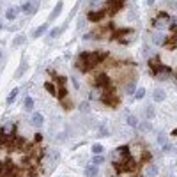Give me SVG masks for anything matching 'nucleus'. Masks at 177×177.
I'll use <instances>...</instances> for the list:
<instances>
[{
  "label": "nucleus",
  "instance_id": "obj_1",
  "mask_svg": "<svg viewBox=\"0 0 177 177\" xmlns=\"http://www.w3.org/2000/svg\"><path fill=\"white\" fill-rule=\"evenodd\" d=\"M106 57H108L106 52H82L78 55L76 67H78L82 73H87V71H90L92 67H96L97 64H101Z\"/></svg>",
  "mask_w": 177,
  "mask_h": 177
},
{
  "label": "nucleus",
  "instance_id": "obj_2",
  "mask_svg": "<svg viewBox=\"0 0 177 177\" xmlns=\"http://www.w3.org/2000/svg\"><path fill=\"white\" fill-rule=\"evenodd\" d=\"M99 101L103 104H106V106H110V108H117V106L121 104V97H119V94L115 92L114 87H110V89H104L103 90Z\"/></svg>",
  "mask_w": 177,
  "mask_h": 177
},
{
  "label": "nucleus",
  "instance_id": "obj_3",
  "mask_svg": "<svg viewBox=\"0 0 177 177\" xmlns=\"http://www.w3.org/2000/svg\"><path fill=\"white\" fill-rule=\"evenodd\" d=\"M149 69H151V73L154 74V76H158L159 73H170L172 69L170 67H167V66H163L161 64V60H159V57H152L151 60H149Z\"/></svg>",
  "mask_w": 177,
  "mask_h": 177
},
{
  "label": "nucleus",
  "instance_id": "obj_4",
  "mask_svg": "<svg viewBox=\"0 0 177 177\" xmlns=\"http://www.w3.org/2000/svg\"><path fill=\"white\" fill-rule=\"evenodd\" d=\"M94 87H96V89H103V90L104 89H110V87H112V78L104 73L97 74V76L94 78Z\"/></svg>",
  "mask_w": 177,
  "mask_h": 177
},
{
  "label": "nucleus",
  "instance_id": "obj_5",
  "mask_svg": "<svg viewBox=\"0 0 177 177\" xmlns=\"http://www.w3.org/2000/svg\"><path fill=\"white\" fill-rule=\"evenodd\" d=\"M122 5H124V0H108V2L104 4V9H106V14H110V16H114V14H117L119 11L122 9Z\"/></svg>",
  "mask_w": 177,
  "mask_h": 177
},
{
  "label": "nucleus",
  "instance_id": "obj_6",
  "mask_svg": "<svg viewBox=\"0 0 177 177\" xmlns=\"http://www.w3.org/2000/svg\"><path fill=\"white\" fill-rule=\"evenodd\" d=\"M106 16V9H101V11H90L87 14V20L89 21H103V18Z\"/></svg>",
  "mask_w": 177,
  "mask_h": 177
},
{
  "label": "nucleus",
  "instance_id": "obj_7",
  "mask_svg": "<svg viewBox=\"0 0 177 177\" xmlns=\"http://www.w3.org/2000/svg\"><path fill=\"white\" fill-rule=\"evenodd\" d=\"M62 5H64L62 0H60V2H57V5L53 7V11H52V14H50V18H48V21H53V20H57V18H59V14H60V11H62Z\"/></svg>",
  "mask_w": 177,
  "mask_h": 177
},
{
  "label": "nucleus",
  "instance_id": "obj_8",
  "mask_svg": "<svg viewBox=\"0 0 177 177\" xmlns=\"http://www.w3.org/2000/svg\"><path fill=\"white\" fill-rule=\"evenodd\" d=\"M158 167L154 165V163H149V165H145V177H156L158 175Z\"/></svg>",
  "mask_w": 177,
  "mask_h": 177
},
{
  "label": "nucleus",
  "instance_id": "obj_9",
  "mask_svg": "<svg viewBox=\"0 0 177 177\" xmlns=\"http://www.w3.org/2000/svg\"><path fill=\"white\" fill-rule=\"evenodd\" d=\"M85 175L87 177H97L99 175V170H97L96 165H89V167L85 168Z\"/></svg>",
  "mask_w": 177,
  "mask_h": 177
},
{
  "label": "nucleus",
  "instance_id": "obj_10",
  "mask_svg": "<svg viewBox=\"0 0 177 177\" xmlns=\"http://www.w3.org/2000/svg\"><path fill=\"white\" fill-rule=\"evenodd\" d=\"M163 46H167V48H175L177 46V34H172L168 39H165Z\"/></svg>",
  "mask_w": 177,
  "mask_h": 177
},
{
  "label": "nucleus",
  "instance_id": "obj_11",
  "mask_svg": "<svg viewBox=\"0 0 177 177\" xmlns=\"http://www.w3.org/2000/svg\"><path fill=\"white\" fill-rule=\"evenodd\" d=\"M32 124L34 126H43V122H44V117H43V114H39V112H36V114L32 115Z\"/></svg>",
  "mask_w": 177,
  "mask_h": 177
},
{
  "label": "nucleus",
  "instance_id": "obj_12",
  "mask_svg": "<svg viewBox=\"0 0 177 177\" xmlns=\"http://www.w3.org/2000/svg\"><path fill=\"white\" fill-rule=\"evenodd\" d=\"M136 92V78H133L129 83L126 85V94H135Z\"/></svg>",
  "mask_w": 177,
  "mask_h": 177
},
{
  "label": "nucleus",
  "instance_id": "obj_13",
  "mask_svg": "<svg viewBox=\"0 0 177 177\" xmlns=\"http://www.w3.org/2000/svg\"><path fill=\"white\" fill-rule=\"evenodd\" d=\"M152 97H154V101H156V103H161V101L165 99V92H163L161 89H156L154 94H152Z\"/></svg>",
  "mask_w": 177,
  "mask_h": 177
},
{
  "label": "nucleus",
  "instance_id": "obj_14",
  "mask_svg": "<svg viewBox=\"0 0 177 177\" xmlns=\"http://www.w3.org/2000/svg\"><path fill=\"white\" fill-rule=\"evenodd\" d=\"M48 23H50V21H48ZM48 23H44V25H41V27H37V29L34 30V34H32V36H34V37H39V36H43V34L46 32V29H48Z\"/></svg>",
  "mask_w": 177,
  "mask_h": 177
},
{
  "label": "nucleus",
  "instance_id": "obj_15",
  "mask_svg": "<svg viewBox=\"0 0 177 177\" xmlns=\"http://www.w3.org/2000/svg\"><path fill=\"white\" fill-rule=\"evenodd\" d=\"M18 92H20V89H18V87L11 90V92H9V96H7V104H12V103H14V99H16V96H18Z\"/></svg>",
  "mask_w": 177,
  "mask_h": 177
},
{
  "label": "nucleus",
  "instance_id": "obj_16",
  "mask_svg": "<svg viewBox=\"0 0 177 177\" xmlns=\"http://www.w3.org/2000/svg\"><path fill=\"white\" fill-rule=\"evenodd\" d=\"M18 11H20V7H18V9H12V7L7 9V11H5V18H7V20H14V18H16V14H18Z\"/></svg>",
  "mask_w": 177,
  "mask_h": 177
},
{
  "label": "nucleus",
  "instance_id": "obj_17",
  "mask_svg": "<svg viewBox=\"0 0 177 177\" xmlns=\"http://www.w3.org/2000/svg\"><path fill=\"white\" fill-rule=\"evenodd\" d=\"M44 89H46L48 92L52 94V96H57V94H59V90L55 89V85H53V83H50V82H46V83H44Z\"/></svg>",
  "mask_w": 177,
  "mask_h": 177
},
{
  "label": "nucleus",
  "instance_id": "obj_18",
  "mask_svg": "<svg viewBox=\"0 0 177 177\" xmlns=\"http://www.w3.org/2000/svg\"><path fill=\"white\" fill-rule=\"evenodd\" d=\"M78 110H80V112H83V114H87V112L90 110V104H89V101H82V103L78 104Z\"/></svg>",
  "mask_w": 177,
  "mask_h": 177
},
{
  "label": "nucleus",
  "instance_id": "obj_19",
  "mask_svg": "<svg viewBox=\"0 0 177 177\" xmlns=\"http://www.w3.org/2000/svg\"><path fill=\"white\" fill-rule=\"evenodd\" d=\"M23 106H25L27 112H32V108H34V99H32V97H27L25 103H23Z\"/></svg>",
  "mask_w": 177,
  "mask_h": 177
},
{
  "label": "nucleus",
  "instance_id": "obj_20",
  "mask_svg": "<svg viewBox=\"0 0 177 177\" xmlns=\"http://www.w3.org/2000/svg\"><path fill=\"white\" fill-rule=\"evenodd\" d=\"M128 126H131V128L138 126V119H136L135 115H128Z\"/></svg>",
  "mask_w": 177,
  "mask_h": 177
},
{
  "label": "nucleus",
  "instance_id": "obj_21",
  "mask_svg": "<svg viewBox=\"0 0 177 177\" xmlns=\"http://www.w3.org/2000/svg\"><path fill=\"white\" fill-rule=\"evenodd\" d=\"M103 151H104V147L101 145V144H94V145H92V152L96 154V156H99Z\"/></svg>",
  "mask_w": 177,
  "mask_h": 177
},
{
  "label": "nucleus",
  "instance_id": "obj_22",
  "mask_svg": "<svg viewBox=\"0 0 177 177\" xmlns=\"http://www.w3.org/2000/svg\"><path fill=\"white\" fill-rule=\"evenodd\" d=\"M152 41L156 43V44H163L165 43V37H161V34H154L152 36Z\"/></svg>",
  "mask_w": 177,
  "mask_h": 177
},
{
  "label": "nucleus",
  "instance_id": "obj_23",
  "mask_svg": "<svg viewBox=\"0 0 177 177\" xmlns=\"http://www.w3.org/2000/svg\"><path fill=\"white\" fill-rule=\"evenodd\" d=\"M144 96H145V89H142V87H140V89H136V92H135L136 99H142Z\"/></svg>",
  "mask_w": 177,
  "mask_h": 177
},
{
  "label": "nucleus",
  "instance_id": "obj_24",
  "mask_svg": "<svg viewBox=\"0 0 177 177\" xmlns=\"http://www.w3.org/2000/svg\"><path fill=\"white\" fill-rule=\"evenodd\" d=\"M60 32H62V27H57V29H53L48 36H50V37H59V34H60Z\"/></svg>",
  "mask_w": 177,
  "mask_h": 177
},
{
  "label": "nucleus",
  "instance_id": "obj_25",
  "mask_svg": "<svg viewBox=\"0 0 177 177\" xmlns=\"http://www.w3.org/2000/svg\"><path fill=\"white\" fill-rule=\"evenodd\" d=\"M101 163H104V159H103V156H94L92 158V165H101Z\"/></svg>",
  "mask_w": 177,
  "mask_h": 177
},
{
  "label": "nucleus",
  "instance_id": "obj_26",
  "mask_svg": "<svg viewBox=\"0 0 177 177\" xmlns=\"http://www.w3.org/2000/svg\"><path fill=\"white\" fill-rule=\"evenodd\" d=\"M108 135H110L108 128H106V126H101V128H99V135L97 136H108Z\"/></svg>",
  "mask_w": 177,
  "mask_h": 177
},
{
  "label": "nucleus",
  "instance_id": "obj_27",
  "mask_svg": "<svg viewBox=\"0 0 177 177\" xmlns=\"http://www.w3.org/2000/svg\"><path fill=\"white\" fill-rule=\"evenodd\" d=\"M99 97H101V96L97 94V90H90V92H89V99H99Z\"/></svg>",
  "mask_w": 177,
  "mask_h": 177
},
{
  "label": "nucleus",
  "instance_id": "obj_28",
  "mask_svg": "<svg viewBox=\"0 0 177 177\" xmlns=\"http://www.w3.org/2000/svg\"><path fill=\"white\" fill-rule=\"evenodd\" d=\"M145 115H147V119H152L154 117V110H152V106H149L145 110Z\"/></svg>",
  "mask_w": 177,
  "mask_h": 177
},
{
  "label": "nucleus",
  "instance_id": "obj_29",
  "mask_svg": "<svg viewBox=\"0 0 177 177\" xmlns=\"http://www.w3.org/2000/svg\"><path fill=\"white\" fill-rule=\"evenodd\" d=\"M158 142H159V145H163V144H167V136L163 135V133H161V135L158 136Z\"/></svg>",
  "mask_w": 177,
  "mask_h": 177
},
{
  "label": "nucleus",
  "instance_id": "obj_30",
  "mask_svg": "<svg viewBox=\"0 0 177 177\" xmlns=\"http://www.w3.org/2000/svg\"><path fill=\"white\" fill-rule=\"evenodd\" d=\"M23 41H25V37H23V36H18V37L14 39V46H18V44H21Z\"/></svg>",
  "mask_w": 177,
  "mask_h": 177
},
{
  "label": "nucleus",
  "instance_id": "obj_31",
  "mask_svg": "<svg viewBox=\"0 0 177 177\" xmlns=\"http://www.w3.org/2000/svg\"><path fill=\"white\" fill-rule=\"evenodd\" d=\"M140 129H142V131H149V129H151V124H149V122H144V124L140 126Z\"/></svg>",
  "mask_w": 177,
  "mask_h": 177
},
{
  "label": "nucleus",
  "instance_id": "obj_32",
  "mask_svg": "<svg viewBox=\"0 0 177 177\" xmlns=\"http://www.w3.org/2000/svg\"><path fill=\"white\" fill-rule=\"evenodd\" d=\"M25 69H27V66H21L20 69L16 71V76H20V74H23V71H25Z\"/></svg>",
  "mask_w": 177,
  "mask_h": 177
},
{
  "label": "nucleus",
  "instance_id": "obj_33",
  "mask_svg": "<svg viewBox=\"0 0 177 177\" xmlns=\"http://www.w3.org/2000/svg\"><path fill=\"white\" fill-rule=\"evenodd\" d=\"M163 151H165V152H168V151H170V149H172V145H170V144H163Z\"/></svg>",
  "mask_w": 177,
  "mask_h": 177
},
{
  "label": "nucleus",
  "instance_id": "obj_34",
  "mask_svg": "<svg viewBox=\"0 0 177 177\" xmlns=\"http://www.w3.org/2000/svg\"><path fill=\"white\" fill-rule=\"evenodd\" d=\"M41 138H43L41 133H37V135H36V138H34V142H41Z\"/></svg>",
  "mask_w": 177,
  "mask_h": 177
},
{
  "label": "nucleus",
  "instance_id": "obj_35",
  "mask_svg": "<svg viewBox=\"0 0 177 177\" xmlns=\"http://www.w3.org/2000/svg\"><path fill=\"white\" fill-rule=\"evenodd\" d=\"M0 175H4V161H0Z\"/></svg>",
  "mask_w": 177,
  "mask_h": 177
},
{
  "label": "nucleus",
  "instance_id": "obj_36",
  "mask_svg": "<svg viewBox=\"0 0 177 177\" xmlns=\"http://www.w3.org/2000/svg\"><path fill=\"white\" fill-rule=\"evenodd\" d=\"M147 4H149V5H152V4H154V0H147Z\"/></svg>",
  "mask_w": 177,
  "mask_h": 177
},
{
  "label": "nucleus",
  "instance_id": "obj_37",
  "mask_svg": "<svg viewBox=\"0 0 177 177\" xmlns=\"http://www.w3.org/2000/svg\"><path fill=\"white\" fill-rule=\"evenodd\" d=\"M9 177H20V175H16V174H12V175H9Z\"/></svg>",
  "mask_w": 177,
  "mask_h": 177
},
{
  "label": "nucleus",
  "instance_id": "obj_38",
  "mask_svg": "<svg viewBox=\"0 0 177 177\" xmlns=\"http://www.w3.org/2000/svg\"><path fill=\"white\" fill-rule=\"evenodd\" d=\"M0 60H2V52H0Z\"/></svg>",
  "mask_w": 177,
  "mask_h": 177
},
{
  "label": "nucleus",
  "instance_id": "obj_39",
  "mask_svg": "<svg viewBox=\"0 0 177 177\" xmlns=\"http://www.w3.org/2000/svg\"><path fill=\"white\" fill-rule=\"evenodd\" d=\"M0 29H2V21H0Z\"/></svg>",
  "mask_w": 177,
  "mask_h": 177
},
{
  "label": "nucleus",
  "instance_id": "obj_40",
  "mask_svg": "<svg viewBox=\"0 0 177 177\" xmlns=\"http://www.w3.org/2000/svg\"><path fill=\"white\" fill-rule=\"evenodd\" d=\"M175 78H177V73H175Z\"/></svg>",
  "mask_w": 177,
  "mask_h": 177
}]
</instances>
